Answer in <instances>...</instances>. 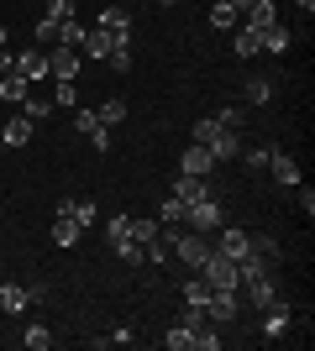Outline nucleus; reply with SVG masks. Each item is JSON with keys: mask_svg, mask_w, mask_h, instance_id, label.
Returning a JSON list of instances; mask_svg holds the SVG:
<instances>
[{"mask_svg": "<svg viewBox=\"0 0 315 351\" xmlns=\"http://www.w3.org/2000/svg\"><path fill=\"white\" fill-rule=\"evenodd\" d=\"M215 121H221V126H231V132H237V126H242V105H226V110H221V116H215Z\"/></svg>", "mask_w": 315, "mask_h": 351, "instance_id": "obj_41", "label": "nucleus"}, {"mask_svg": "<svg viewBox=\"0 0 315 351\" xmlns=\"http://www.w3.org/2000/svg\"><path fill=\"white\" fill-rule=\"evenodd\" d=\"M253 252H263V257L273 263V257H279V241H273V236H253Z\"/></svg>", "mask_w": 315, "mask_h": 351, "instance_id": "obj_40", "label": "nucleus"}, {"mask_svg": "<svg viewBox=\"0 0 315 351\" xmlns=\"http://www.w3.org/2000/svg\"><path fill=\"white\" fill-rule=\"evenodd\" d=\"M221 199H215V194H205V199H195V205H184V231H221Z\"/></svg>", "mask_w": 315, "mask_h": 351, "instance_id": "obj_3", "label": "nucleus"}, {"mask_svg": "<svg viewBox=\"0 0 315 351\" xmlns=\"http://www.w3.org/2000/svg\"><path fill=\"white\" fill-rule=\"evenodd\" d=\"M53 100H58L63 110H79V89H74V79H58V84H53Z\"/></svg>", "mask_w": 315, "mask_h": 351, "instance_id": "obj_29", "label": "nucleus"}, {"mask_svg": "<svg viewBox=\"0 0 315 351\" xmlns=\"http://www.w3.org/2000/svg\"><path fill=\"white\" fill-rule=\"evenodd\" d=\"M110 53H116V43H110V37H105L100 27H90V32H84V43H79V58H95V63H105Z\"/></svg>", "mask_w": 315, "mask_h": 351, "instance_id": "obj_12", "label": "nucleus"}, {"mask_svg": "<svg viewBox=\"0 0 315 351\" xmlns=\"http://www.w3.org/2000/svg\"><path fill=\"white\" fill-rule=\"evenodd\" d=\"M95 27L105 32V37H110V43L116 47H132V16L121 11V5H110V11H100V21H95Z\"/></svg>", "mask_w": 315, "mask_h": 351, "instance_id": "obj_6", "label": "nucleus"}, {"mask_svg": "<svg viewBox=\"0 0 315 351\" xmlns=\"http://www.w3.org/2000/svg\"><path fill=\"white\" fill-rule=\"evenodd\" d=\"M84 32H90V27H84L79 16H69V21H58V47H79V43H84Z\"/></svg>", "mask_w": 315, "mask_h": 351, "instance_id": "obj_25", "label": "nucleus"}, {"mask_svg": "<svg viewBox=\"0 0 315 351\" xmlns=\"http://www.w3.org/2000/svg\"><path fill=\"white\" fill-rule=\"evenodd\" d=\"M27 304H32V289H16V283L0 289V309H5V315H21Z\"/></svg>", "mask_w": 315, "mask_h": 351, "instance_id": "obj_23", "label": "nucleus"}, {"mask_svg": "<svg viewBox=\"0 0 315 351\" xmlns=\"http://www.w3.org/2000/svg\"><path fill=\"white\" fill-rule=\"evenodd\" d=\"M237 293H247V299H253L257 309H268V304H279V289H273V283H268V273H263V278H247V283H242Z\"/></svg>", "mask_w": 315, "mask_h": 351, "instance_id": "obj_16", "label": "nucleus"}, {"mask_svg": "<svg viewBox=\"0 0 315 351\" xmlns=\"http://www.w3.org/2000/svg\"><path fill=\"white\" fill-rule=\"evenodd\" d=\"M163 346L168 351H189V346H195V330H189V325H174V330L163 336Z\"/></svg>", "mask_w": 315, "mask_h": 351, "instance_id": "obj_30", "label": "nucleus"}, {"mask_svg": "<svg viewBox=\"0 0 315 351\" xmlns=\"http://www.w3.org/2000/svg\"><path fill=\"white\" fill-rule=\"evenodd\" d=\"M189 132H195V142L200 147H210V158L215 162H231V158H242V132H231V126H221V121L215 116H205V121H195V126H189Z\"/></svg>", "mask_w": 315, "mask_h": 351, "instance_id": "obj_1", "label": "nucleus"}, {"mask_svg": "<svg viewBox=\"0 0 315 351\" xmlns=\"http://www.w3.org/2000/svg\"><path fill=\"white\" fill-rule=\"evenodd\" d=\"M79 236H84V226H79V220H69V215H53V241H58V247H74Z\"/></svg>", "mask_w": 315, "mask_h": 351, "instance_id": "obj_22", "label": "nucleus"}, {"mask_svg": "<svg viewBox=\"0 0 315 351\" xmlns=\"http://www.w3.org/2000/svg\"><path fill=\"white\" fill-rule=\"evenodd\" d=\"M47 73L53 79H79V47H47Z\"/></svg>", "mask_w": 315, "mask_h": 351, "instance_id": "obj_9", "label": "nucleus"}, {"mask_svg": "<svg viewBox=\"0 0 315 351\" xmlns=\"http://www.w3.org/2000/svg\"><path fill=\"white\" fill-rule=\"evenodd\" d=\"M16 73H21V79H32V84H37V79H47V47H21V53H16Z\"/></svg>", "mask_w": 315, "mask_h": 351, "instance_id": "obj_8", "label": "nucleus"}, {"mask_svg": "<svg viewBox=\"0 0 315 351\" xmlns=\"http://www.w3.org/2000/svg\"><path fill=\"white\" fill-rule=\"evenodd\" d=\"M200 278L210 283V289H242V273L231 257H221V252H210L205 263H200Z\"/></svg>", "mask_w": 315, "mask_h": 351, "instance_id": "obj_4", "label": "nucleus"}, {"mask_svg": "<svg viewBox=\"0 0 315 351\" xmlns=\"http://www.w3.org/2000/svg\"><path fill=\"white\" fill-rule=\"evenodd\" d=\"M273 21H279V11H273V0H253V5L242 11V27H253V32L273 27Z\"/></svg>", "mask_w": 315, "mask_h": 351, "instance_id": "obj_19", "label": "nucleus"}, {"mask_svg": "<svg viewBox=\"0 0 315 351\" xmlns=\"http://www.w3.org/2000/svg\"><path fill=\"white\" fill-rule=\"evenodd\" d=\"M237 289H210V299H205V315H210V320H215V325H231V320H237Z\"/></svg>", "mask_w": 315, "mask_h": 351, "instance_id": "obj_7", "label": "nucleus"}, {"mask_svg": "<svg viewBox=\"0 0 315 351\" xmlns=\"http://www.w3.org/2000/svg\"><path fill=\"white\" fill-rule=\"evenodd\" d=\"M0 152H5V142H0Z\"/></svg>", "mask_w": 315, "mask_h": 351, "instance_id": "obj_47", "label": "nucleus"}, {"mask_svg": "<svg viewBox=\"0 0 315 351\" xmlns=\"http://www.w3.org/2000/svg\"><path fill=\"white\" fill-rule=\"evenodd\" d=\"M294 5H300V11H305V16H310V11H315V0H294Z\"/></svg>", "mask_w": 315, "mask_h": 351, "instance_id": "obj_44", "label": "nucleus"}, {"mask_svg": "<svg viewBox=\"0 0 315 351\" xmlns=\"http://www.w3.org/2000/svg\"><path fill=\"white\" fill-rule=\"evenodd\" d=\"M294 189H300V210H305V220H310V215H315V189H310V184H305V178H300V184H294Z\"/></svg>", "mask_w": 315, "mask_h": 351, "instance_id": "obj_39", "label": "nucleus"}, {"mask_svg": "<svg viewBox=\"0 0 315 351\" xmlns=\"http://www.w3.org/2000/svg\"><path fill=\"white\" fill-rule=\"evenodd\" d=\"M16 69V58H11V47H0V73H11Z\"/></svg>", "mask_w": 315, "mask_h": 351, "instance_id": "obj_43", "label": "nucleus"}, {"mask_svg": "<svg viewBox=\"0 0 315 351\" xmlns=\"http://www.w3.org/2000/svg\"><path fill=\"white\" fill-rule=\"evenodd\" d=\"M32 126H37V121L21 110V116H11L5 126H0V142H5V147H27L32 142Z\"/></svg>", "mask_w": 315, "mask_h": 351, "instance_id": "obj_13", "label": "nucleus"}, {"mask_svg": "<svg viewBox=\"0 0 315 351\" xmlns=\"http://www.w3.org/2000/svg\"><path fill=\"white\" fill-rule=\"evenodd\" d=\"M27 95H32V79H21V73H0V100H5V105H21V100H27Z\"/></svg>", "mask_w": 315, "mask_h": 351, "instance_id": "obj_18", "label": "nucleus"}, {"mask_svg": "<svg viewBox=\"0 0 315 351\" xmlns=\"http://www.w3.org/2000/svg\"><path fill=\"white\" fill-rule=\"evenodd\" d=\"M21 341H27L32 351H47V346H53V330H47V325H27V336H21Z\"/></svg>", "mask_w": 315, "mask_h": 351, "instance_id": "obj_32", "label": "nucleus"}, {"mask_svg": "<svg viewBox=\"0 0 315 351\" xmlns=\"http://www.w3.org/2000/svg\"><path fill=\"white\" fill-rule=\"evenodd\" d=\"M95 121H100V126H121V121H126V100H121V95H116V100H105L100 110H95Z\"/></svg>", "mask_w": 315, "mask_h": 351, "instance_id": "obj_26", "label": "nucleus"}, {"mask_svg": "<svg viewBox=\"0 0 315 351\" xmlns=\"http://www.w3.org/2000/svg\"><path fill=\"white\" fill-rule=\"evenodd\" d=\"M247 5H253V0H231V11H247Z\"/></svg>", "mask_w": 315, "mask_h": 351, "instance_id": "obj_45", "label": "nucleus"}, {"mask_svg": "<svg viewBox=\"0 0 315 351\" xmlns=\"http://www.w3.org/2000/svg\"><path fill=\"white\" fill-rule=\"evenodd\" d=\"M84 136L95 142V152H105V147H110V126H100V121H95V126H90Z\"/></svg>", "mask_w": 315, "mask_h": 351, "instance_id": "obj_38", "label": "nucleus"}, {"mask_svg": "<svg viewBox=\"0 0 315 351\" xmlns=\"http://www.w3.org/2000/svg\"><path fill=\"white\" fill-rule=\"evenodd\" d=\"M105 63H110L116 73H132V47H116V53H110Z\"/></svg>", "mask_w": 315, "mask_h": 351, "instance_id": "obj_37", "label": "nucleus"}, {"mask_svg": "<svg viewBox=\"0 0 315 351\" xmlns=\"http://www.w3.org/2000/svg\"><path fill=\"white\" fill-rule=\"evenodd\" d=\"M184 304H200V309H205V299H210V283L205 278H200V273H195V278H189V283H184Z\"/></svg>", "mask_w": 315, "mask_h": 351, "instance_id": "obj_28", "label": "nucleus"}, {"mask_svg": "<svg viewBox=\"0 0 315 351\" xmlns=\"http://www.w3.org/2000/svg\"><path fill=\"white\" fill-rule=\"evenodd\" d=\"M247 247H253V231H242V226H221V257H231V263H237V257H247Z\"/></svg>", "mask_w": 315, "mask_h": 351, "instance_id": "obj_11", "label": "nucleus"}, {"mask_svg": "<svg viewBox=\"0 0 315 351\" xmlns=\"http://www.w3.org/2000/svg\"><path fill=\"white\" fill-rule=\"evenodd\" d=\"M105 247L116 252L126 267H142V263H148V257H142V247L132 241V215H110V220H105Z\"/></svg>", "mask_w": 315, "mask_h": 351, "instance_id": "obj_2", "label": "nucleus"}, {"mask_svg": "<svg viewBox=\"0 0 315 351\" xmlns=\"http://www.w3.org/2000/svg\"><path fill=\"white\" fill-rule=\"evenodd\" d=\"M257 43H263V53H289V32L273 21V27H263L257 32Z\"/></svg>", "mask_w": 315, "mask_h": 351, "instance_id": "obj_24", "label": "nucleus"}, {"mask_svg": "<svg viewBox=\"0 0 315 351\" xmlns=\"http://www.w3.org/2000/svg\"><path fill=\"white\" fill-rule=\"evenodd\" d=\"M132 341H137V336H132V325H121V330H110V346H132Z\"/></svg>", "mask_w": 315, "mask_h": 351, "instance_id": "obj_42", "label": "nucleus"}, {"mask_svg": "<svg viewBox=\"0 0 315 351\" xmlns=\"http://www.w3.org/2000/svg\"><path fill=\"white\" fill-rule=\"evenodd\" d=\"M205 194H210V184L200 173H179L174 178V199H184V205H195V199H205Z\"/></svg>", "mask_w": 315, "mask_h": 351, "instance_id": "obj_15", "label": "nucleus"}, {"mask_svg": "<svg viewBox=\"0 0 315 351\" xmlns=\"http://www.w3.org/2000/svg\"><path fill=\"white\" fill-rule=\"evenodd\" d=\"M273 100V79H247V105H268Z\"/></svg>", "mask_w": 315, "mask_h": 351, "instance_id": "obj_31", "label": "nucleus"}, {"mask_svg": "<svg viewBox=\"0 0 315 351\" xmlns=\"http://www.w3.org/2000/svg\"><path fill=\"white\" fill-rule=\"evenodd\" d=\"M268 173L273 178H279V184H284V189H294V184H300V162H294V158H289V152H273V158H268Z\"/></svg>", "mask_w": 315, "mask_h": 351, "instance_id": "obj_14", "label": "nucleus"}, {"mask_svg": "<svg viewBox=\"0 0 315 351\" xmlns=\"http://www.w3.org/2000/svg\"><path fill=\"white\" fill-rule=\"evenodd\" d=\"M37 47H58V21H37Z\"/></svg>", "mask_w": 315, "mask_h": 351, "instance_id": "obj_34", "label": "nucleus"}, {"mask_svg": "<svg viewBox=\"0 0 315 351\" xmlns=\"http://www.w3.org/2000/svg\"><path fill=\"white\" fill-rule=\"evenodd\" d=\"M21 110H27L32 121H43V116H53V100H37V95H27V100H21Z\"/></svg>", "mask_w": 315, "mask_h": 351, "instance_id": "obj_35", "label": "nucleus"}, {"mask_svg": "<svg viewBox=\"0 0 315 351\" xmlns=\"http://www.w3.org/2000/svg\"><path fill=\"white\" fill-rule=\"evenodd\" d=\"M210 27H215V32H237L242 27V11H231L226 0H215V5H210Z\"/></svg>", "mask_w": 315, "mask_h": 351, "instance_id": "obj_21", "label": "nucleus"}, {"mask_svg": "<svg viewBox=\"0 0 315 351\" xmlns=\"http://www.w3.org/2000/svg\"><path fill=\"white\" fill-rule=\"evenodd\" d=\"M210 252H215V247L205 241V231H179V241H174V257H179L189 273H200V263H205Z\"/></svg>", "mask_w": 315, "mask_h": 351, "instance_id": "obj_5", "label": "nucleus"}, {"mask_svg": "<svg viewBox=\"0 0 315 351\" xmlns=\"http://www.w3.org/2000/svg\"><path fill=\"white\" fill-rule=\"evenodd\" d=\"M132 241H137V247L158 241V220H148V215H132Z\"/></svg>", "mask_w": 315, "mask_h": 351, "instance_id": "obj_27", "label": "nucleus"}, {"mask_svg": "<svg viewBox=\"0 0 315 351\" xmlns=\"http://www.w3.org/2000/svg\"><path fill=\"white\" fill-rule=\"evenodd\" d=\"M0 47H11V37H5V27H0Z\"/></svg>", "mask_w": 315, "mask_h": 351, "instance_id": "obj_46", "label": "nucleus"}, {"mask_svg": "<svg viewBox=\"0 0 315 351\" xmlns=\"http://www.w3.org/2000/svg\"><path fill=\"white\" fill-rule=\"evenodd\" d=\"M231 53H237V58H257V53H263L257 32L253 27H237V32H231Z\"/></svg>", "mask_w": 315, "mask_h": 351, "instance_id": "obj_20", "label": "nucleus"}, {"mask_svg": "<svg viewBox=\"0 0 315 351\" xmlns=\"http://www.w3.org/2000/svg\"><path fill=\"white\" fill-rule=\"evenodd\" d=\"M74 16V0H47V21H69Z\"/></svg>", "mask_w": 315, "mask_h": 351, "instance_id": "obj_36", "label": "nucleus"}, {"mask_svg": "<svg viewBox=\"0 0 315 351\" xmlns=\"http://www.w3.org/2000/svg\"><path fill=\"white\" fill-rule=\"evenodd\" d=\"M242 158H247V168H257V173H263V168H268V158H273V147H242Z\"/></svg>", "mask_w": 315, "mask_h": 351, "instance_id": "obj_33", "label": "nucleus"}, {"mask_svg": "<svg viewBox=\"0 0 315 351\" xmlns=\"http://www.w3.org/2000/svg\"><path fill=\"white\" fill-rule=\"evenodd\" d=\"M226 5H231V0H226Z\"/></svg>", "mask_w": 315, "mask_h": 351, "instance_id": "obj_48", "label": "nucleus"}, {"mask_svg": "<svg viewBox=\"0 0 315 351\" xmlns=\"http://www.w3.org/2000/svg\"><path fill=\"white\" fill-rule=\"evenodd\" d=\"M53 215H69V220H79V226L90 231V226H95V199H58Z\"/></svg>", "mask_w": 315, "mask_h": 351, "instance_id": "obj_17", "label": "nucleus"}, {"mask_svg": "<svg viewBox=\"0 0 315 351\" xmlns=\"http://www.w3.org/2000/svg\"><path fill=\"white\" fill-rule=\"evenodd\" d=\"M215 168H221V162L210 158V147H200V142H189V152L179 158V173H200V178H210Z\"/></svg>", "mask_w": 315, "mask_h": 351, "instance_id": "obj_10", "label": "nucleus"}]
</instances>
